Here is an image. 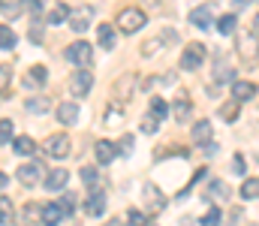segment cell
Returning a JSON list of instances; mask_svg holds the SVG:
<instances>
[{
	"label": "cell",
	"instance_id": "6",
	"mask_svg": "<svg viewBox=\"0 0 259 226\" xmlns=\"http://www.w3.org/2000/svg\"><path fill=\"white\" fill-rule=\"evenodd\" d=\"M91 84H94V78H91V73L88 70H78V73H72L69 75V94L72 97H88L91 94Z\"/></svg>",
	"mask_w": 259,
	"mask_h": 226
},
{
	"label": "cell",
	"instance_id": "37",
	"mask_svg": "<svg viewBox=\"0 0 259 226\" xmlns=\"http://www.w3.org/2000/svg\"><path fill=\"white\" fill-rule=\"evenodd\" d=\"M136 148V142H133V136H121V142H118V151L121 154H127L130 157V151Z\"/></svg>",
	"mask_w": 259,
	"mask_h": 226
},
{
	"label": "cell",
	"instance_id": "29",
	"mask_svg": "<svg viewBox=\"0 0 259 226\" xmlns=\"http://www.w3.org/2000/svg\"><path fill=\"white\" fill-rule=\"evenodd\" d=\"M12 214H15V211H12V202H9L6 196H0V223L9 226L12 223Z\"/></svg>",
	"mask_w": 259,
	"mask_h": 226
},
{
	"label": "cell",
	"instance_id": "45",
	"mask_svg": "<svg viewBox=\"0 0 259 226\" xmlns=\"http://www.w3.org/2000/svg\"><path fill=\"white\" fill-rule=\"evenodd\" d=\"M109 226H121V220H112V223H109Z\"/></svg>",
	"mask_w": 259,
	"mask_h": 226
},
{
	"label": "cell",
	"instance_id": "14",
	"mask_svg": "<svg viewBox=\"0 0 259 226\" xmlns=\"http://www.w3.org/2000/svg\"><path fill=\"white\" fill-rule=\"evenodd\" d=\"M58 121L64 127H72L78 121V106L75 103H58Z\"/></svg>",
	"mask_w": 259,
	"mask_h": 226
},
{
	"label": "cell",
	"instance_id": "34",
	"mask_svg": "<svg viewBox=\"0 0 259 226\" xmlns=\"http://www.w3.org/2000/svg\"><path fill=\"white\" fill-rule=\"evenodd\" d=\"M202 226H220V208H211V211L202 217Z\"/></svg>",
	"mask_w": 259,
	"mask_h": 226
},
{
	"label": "cell",
	"instance_id": "5",
	"mask_svg": "<svg viewBox=\"0 0 259 226\" xmlns=\"http://www.w3.org/2000/svg\"><path fill=\"white\" fill-rule=\"evenodd\" d=\"M235 49L241 55L244 64H253L259 55V46H256V33H235Z\"/></svg>",
	"mask_w": 259,
	"mask_h": 226
},
{
	"label": "cell",
	"instance_id": "28",
	"mask_svg": "<svg viewBox=\"0 0 259 226\" xmlns=\"http://www.w3.org/2000/svg\"><path fill=\"white\" fill-rule=\"evenodd\" d=\"M259 196V178H247L241 184V199H256Z\"/></svg>",
	"mask_w": 259,
	"mask_h": 226
},
{
	"label": "cell",
	"instance_id": "9",
	"mask_svg": "<svg viewBox=\"0 0 259 226\" xmlns=\"http://www.w3.org/2000/svg\"><path fill=\"white\" fill-rule=\"evenodd\" d=\"M69 27H72V33H84L91 27V6L88 9H72L69 12Z\"/></svg>",
	"mask_w": 259,
	"mask_h": 226
},
{
	"label": "cell",
	"instance_id": "15",
	"mask_svg": "<svg viewBox=\"0 0 259 226\" xmlns=\"http://www.w3.org/2000/svg\"><path fill=\"white\" fill-rule=\"evenodd\" d=\"M94 154H97V160H100V163H112V160L118 157V145H112V142L100 139V142L94 145Z\"/></svg>",
	"mask_w": 259,
	"mask_h": 226
},
{
	"label": "cell",
	"instance_id": "43",
	"mask_svg": "<svg viewBox=\"0 0 259 226\" xmlns=\"http://www.w3.org/2000/svg\"><path fill=\"white\" fill-rule=\"evenodd\" d=\"M232 3H235V6H238V9H244V6H250V3H253V0H232Z\"/></svg>",
	"mask_w": 259,
	"mask_h": 226
},
{
	"label": "cell",
	"instance_id": "33",
	"mask_svg": "<svg viewBox=\"0 0 259 226\" xmlns=\"http://www.w3.org/2000/svg\"><path fill=\"white\" fill-rule=\"evenodd\" d=\"M9 139H12V121H9V118H3V121H0V145H3V142H9Z\"/></svg>",
	"mask_w": 259,
	"mask_h": 226
},
{
	"label": "cell",
	"instance_id": "26",
	"mask_svg": "<svg viewBox=\"0 0 259 226\" xmlns=\"http://www.w3.org/2000/svg\"><path fill=\"white\" fill-rule=\"evenodd\" d=\"M49 100L46 97H33V100H27V112H33V115H46L49 112Z\"/></svg>",
	"mask_w": 259,
	"mask_h": 226
},
{
	"label": "cell",
	"instance_id": "11",
	"mask_svg": "<svg viewBox=\"0 0 259 226\" xmlns=\"http://www.w3.org/2000/svg\"><path fill=\"white\" fill-rule=\"evenodd\" d=\"M253 94H256V84H253V81H241V78L232 81V100H235V103H244V100H250Z\"/></svg>",
	"mask_w": 259,
	"mask_h": 226
},
{
	"label": "cell",
	"instance_id": "24",
	"mask_svg": "<svg viewBox=\"0 0 259 226\" xmlns=\"http://www.w3.org/2000/svg\"><path fill=\"white\" fill-rule=\"evenodd\" d=\"M46 78H49V70H46V67H33V70L27 73V81H24V84H27V87H42Z\"/></svg>",
	"mask_w": 259,
	"mask_h": 226
},
{
	"label": "cell",
	"instance_id": "42",
	"mask_svg": "<svg viewBox=\"0 0 259 226\" xmlns=\"http://www.w3.org/2000/svg\"><path fill=\"white\" fill-rule=\"evenodd\" d=\"M6 184H9V175H6V172H0V190H3Z\"/></svg>",
	"mask_w": 259,
	"mask_h": 226
},
{
	"label": "cell",
	"instance_id": "22",
	"mask_svg": "<svg viewBox=\"0 0 259 226\" xmlns=\"http://www.w3.org/2000/svg\"><path fill=\"white\" fill-rule=\"evenodd\" d=\"M12 151H15V154H21V157H27V154H33V151H36V142H33L30 136H15V139H12Z\"/></svg>",
	"mask_w": 259,
	"mask_h": 226
},
{
	"label": "cell",
	"instance_id": "30",
	"mask_svg": "<svg viewBox=\"0 0 259 226\" xmlns=\"http://www.w3.org/2000/svg\"><path fill=\"white\" fill-rule=\"evenodd\" d=\"M166 112H169V106H166V100H160V97H154L151 100V115L160 121V118H166Z\"/></svg>",
	"mask_w": 259,
	"mask_h": 226
},
{
	"label": "cell",
	"instance_id": "16",
	"mask_svg": "<svg viewBox=\"0 0 259 226\" xmlns=\"http://www.w3.org/2000/svg\"><path fill=\"white\" fill-rule=\"evenodd\" d=\"M211 9L208 6H196V9H190V24H196V27H202V30H208L211 27Z\"/></svg>",
	"mask_w": 259,
	"mask_h": 226
},
{
	"label": "cell",
	"instance_id": "19",
	"mask_svg": "<svg viewBox=\"0 0 259 226\" xmlns=\"http://www.w3.org/2000/svg\"><path fill=\"white\" fill-rule=\"evenodd\" d=\"M97 42H100L103 49H112V46H115V27H112L109 21L100 24V30H97Z\"/></svg>",
	"mask_w": 259,
	"mask_h": 226
},
{
	"label": "cell",
	"instance_id": "39",
	"mask_svg": "<svg viewBox=\"0 0 259 226\" xmlns=\"http://www.w3.org/2000/svg\"><path fill=\"white\" fill-rule=\"evenodd\" d=\"M61 211H64V214H72V211H75V196H64V199H61Z\"/></svg>",
	"mask_w": 259,
	"mask_h": 226
},
{
	"label": "cell",
	"instance_id": "8",
	"mask_svg": "<svg viewBox=\"0 0 259 226\" xmlns=\"http://www.w3.org/2000/svg\"><path fill=\"white\" fill-rule=\"evenodd\" d=\"M15 178H18L21 184H27V187H30V184H36V181L42 178V163H36V160H33V163H24V166H18Z\"/></svg>",
	"mask_w": 259,
	"mask_h": 226
},
{
	"label": "cell",
	"instance_id": "18",
	"mask_svg": "<svg viewBox=\"0 0 259 226\" xmlns=\"http://www.w3.org/2000/svg\"><path fill=\"white\" fill-rule=\"evenodd\" d=\"M172 106H175V109H172L175 121H187V118H190V97H187V94H178V100H175Z\"/></svg>",
	"mask_w": 259,
	"mask_h": 226
},
{
	"label": "cell",
	"instance_id": "38",
	"mask_svg": "<svg viewBox=\"0 0 259 226\" xmlns=\"http://www.w3.org/2000/svg\"><path fill=\"white\" fill-rule=\"evenodd\" d=\"M127 220H130V226H148V220H145V214H142V211H130Z\"/></svg>",
	"mask_w": 259,
	"mask_h": 226
},
{
	"label": "cell",
	"instance_id": "46",
	"mask_svg": "<svg viewBox=\"0 0 259 226\" xmlns=\"http://www.w3.org/2000/svg\"><path fill=\"white\" fill-rule=\"evenodd\" d=\"M0 9H3V0H0Z\"/></svg>",
	"mask_w": 259,
	"mask_h": 226
},
{
	"label": "cell",
	"instance_id": "31",
	"mask_svg": "<svg viewBox=\"0 0 259 226\" xmlns=\"http://www.w3.org/2000/svg\"><path fill=\"white\" fill-rule=\"evenodd\" d=\"M9 81H12V70L9 67H0V97L9 94Z\"/></svg>",
	"mask_w": 259,
	"mask_h": 226
},
{
	"label": "cell",
	"instance_id": "17",
	"mask_svg": "<svg viewBox=\"0 0 259 226\" xmlns=\"http://www.w3.org/2000/svg\"><path fill=\"white\" fill-rule=\"evenodd\" d=\"M61 220H64L61 205H58V202H49V205L42 208V223H46V226H58Z\"/></svg>",
	"mask_w": 259,
	"mask_h": 226
},
{
	"label": "cell",
	"instance_id": "10",
	"mask_svg": "<svg viewBox=\"0 0 259 226\" xmlns=\"http://www.w3.org/2000/svg\"><path fill=\"white\" fill-rule=\"evenodd\" d=\"M84 211L91 214V217H100V214H106V193L97 187V190H91V199L84 202Z\"/></svg>",
	"mask_w": 259,
	"mask_h": 226
},
{
	"label": "cell",
	"instance_id": "4",
	"mask_svg": "<svg viewBox=\"0 0 259 226\" xmlns=\"http://www.w3.org/2000/svg\"><path fill=\"white\" fill-rule=\"evenodd\" d=\"M42 148H46V154L52 157V160H64V157H69V136L66 133H52L46 142H42Z\"/></svg>",
	"mask_w": 259,
	"mask_h": 226
},
{
	"label": "cell",
	"instance_id": "1",
	"mask_svg": "<svg viewBox=\"0 0 259 226\" xmlns=\"http://www.w3.org/2000/svg\"><path fill=\"white\" fill-rule=\"evenodd\" d=\"M64 58L69 61V64H75V67H88V64L94 61V49H91V42L75 39V42H69V46H66Z\"/></svg>",
	"mask_w": 259,
	"mask_h": 226
},
{
	"label": "cell",
	"instance_id": "44",
	"mask_svg": "<svg viewBox=\"0 0 259 226\" xmlns=\"http://www.w3.org/2000/svg\"><path fill=\"white\" fill-rule=\"evenodd\" d=\"M253 33H256V36H259V12H256V15H253Z\"/></svg>",
	"mask_w": 259,
	"mask_h": 226
},
{
	"label": "cell",
	"instance_id": "2",
	"mask_svg": "<svg viewBox=\"0 0 259 226\" xmlns=\"http://www.w3.org/2000/svg\"><path fill=\"white\" fill-rule=\"evenodd\" d=\"M205 46L202 42H187L184 46V52H181V70H187V73H193L202 67V61H205Z\"/></svg>",
	"mask_w": 259,
	"mask_h": 226
},
{
	"label": "cell",
	"instance_id": "25",
	"mask_svg": "<svg viewBox=\"0 0 259 226\" xmlns=\"http://www.w3.org/2000/svg\"><path fill=\"white\" fill-rule=\"evenodd\" d=\"M81 181H84V187L97 190V187H100V175H97V169H94V166H81Z\"/></svg>",
	"mask_w": 259,
	"mask_h": 226
},
{
	"label": "cell",
	"instance_id": "21",
	"mask_svg": "<svg viewBox=\"0 0 259 226\" xmlns=\"http://www.w3.org/2000/svg\"><path fill=\"white\" fill-rule=\"evenodd\" d=\"M190 136H193V142H199V145H202V142L208 145V142H211V121H196Z\"/></svg>",
	"mask_w": 259,
	"mask_h": 226
},
{
	"label": "cell",
	"instance_id": "23",
	"mask_svg": "<svg viewBox=\"0 0 259 226\" xmlns=\"http://www.w3.org/2000/svg\"><path fill=\"white\" fill-rule=\"evenodd\" d=\"M69 12H72V9H69L66 3H58V6L46 15V21H49V24H64V21H69Z\"/></svg>",
	"mask_w": 259,
	"mask_h": 226
},
{
	"label": "cell",
	"instance_id": "35",
	"mask_svg": "<svg viewBox=\"0 0 259 226\" xmlns=\"http://www.w3.org/2000/svg\"><path fill=\"white\" fill-rule=\"evenodd\" d=\"M235 115H238V106H235V103H229V106L220 109V118H223V121H235Z\"/></svg>",
	"mask_w": 259,
	"mask_h": 226
},
{
	"label": "cell",
	"instance_id": "3",
	"mask_svg": "<svg viewBox=\"0 0 259 226\" xmlns=\"http://www.w3.org/2000/svg\"><path fill=\"white\" fill-rule=\"evenodd\" d=\"M145 21H148V15L142 12V9H121V15H118V27L124 30V33H136V30H142L145 27Z\"/></svg>",
	"mask_w": 259,
	"mask_h": 226
},
{
	"label": "cell",
	"instance_id": "7",
	"mask_svg": "<svg viewBox=\"0 0 259 226\" xmlns=\"http://www.w3.org/2000/svg\"><path fill=\"white\" fill-rule=\"evenodd\" d=\"M172 42H175V30H163V36L142 42V55H145V58H151V55L163 52V49H166V46H172Z\"/></svg>",
	"mask_w": 259,
	"mask_h": 226
},
{
	"label": "cell",
	"instance_id": "40",
	"mask_svg": "<svg viewBox=\"0 0 259 226\" xmlns=\"http://www.w3.org/2000/svg\"><path fill=\"white\" fill-rule=\"evenodd\" d=\"M27 36H30V42H42V27L39 24H30V33Z\"/></svg>",
	"mask_w": 259,
	"mask_h": 226
},
{
	"label": "cell",
	"instance_id": "20",
	"mask_svg": "<svg viewBox=\"0 0 259 226\" xmlns=\"http://www.w3.org/2000/svg\"><path fill=\"white\" fill-rule=\"evenodd\" d=\"M208 196H211V199H217V202H226V199H229V184L214 178V181L208 184Z\"/></svg>",
	"mask_w": 259,
	"mask_h": 226
},
{
	"label": "cell",
	"instance_id": "12",
	"mask_svg": "<svg viewBox=\"0 0 259 226\" xmlns=\"http://www.w3.org/2000/svg\"><path fill=\"white\" fill-rule=\"evenodd\" d=\"M66 181H69V172H66V169H55V172L42 181V187H46L49 193H58V190L66 187Z\"/></svg>",
	"mask_w": 259,
	"mask_h": 226
},
{
	"label": "cell",
	"instance_id": "36",
	"mask_svg": "<svg viewBox=\"0 0 259 226\" xmlns=\"http://www.w3.org/2000/svg\"><path fill=\"white\" fill-rule=\"evenodd\" d=\"M142 130H145V133H157V130H160V121H157L154 115H148V118L142 121Z\"/></svg>",
	"mask_w": 259,
	"mask_h": 226
},
{
	"label": "cell",
	"instance_id": "41",
	"mask_svg": "<svg viewBox=\"0 0 259 226\" xmlns=\"http://www.w3.org/2000/svg\"><path fill=\"white\" fill-rule=\"evenodd\" d=\"M232 169H235V172H244V160H241V157H235V163H232Z\"/></svg>",
	"mask_w": 259,
	"mask_h": 226
},
{
	"label": "cell",
	"instance_id": "32",
	"mask_svg": "<svg viewBox=\"0 0 259 226\" xmlns=\"http://www.w3.org/2000/svg\"><path fill=\"white\" fill-rule=\"evenodd\" d=\"M235 24H238V21H235V15H223V18L217 21V30H220V33H232V30H235Z\"/></svg>",
	"mask_w": 259,
	"mask_h": 226
},
{
	"label": "cell",
	"instance_id": "27",
	"mask_svg": "<svg viewBox=\"0 0 259 226\" xmlns=\"http://www.w3.org/2000/svg\"><path fill=\"white\" fill-rule=\"evenodd\" d=\"M0 49H15V33H12V27L9 24H0Z\"/></svg>",
	"mask_w": 259,
	"mask_h": 226
},
{
	"label": "cell",
	"instance_id": "13",
	"mask_svg": "<svg viewBox=\"0 0 259 226\" xmlns=\"http://www.w3.org/2000/svg\"><path fill=\"white\" fill-rule=\"evenodd\" d=\"M214 81H220V84H232L235 81V73H232V67L226 64V58H214Z\"/></svg>",
	"mask_w": 259,
	"mask_h": 226
}]
</instances>
